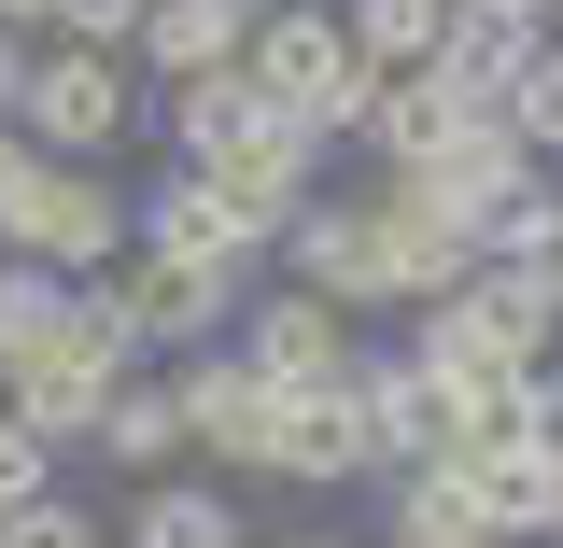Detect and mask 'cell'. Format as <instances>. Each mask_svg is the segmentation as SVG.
<instances>
[{
    "label": "cell",
    "instance_id": "cell-24",
    "mask_svg": "<svg viewBox=\"0 0 563 548\" xmlns=\"http://www.w3.org/2000/svg\"><path fill=\"white\" fill-rule=\"evenodd\" d=\"M43 29H57V43H141V0H57Z\"/></svg>",
    "mask_w": 563,
    "mask_h": 548
},
{
    "label": "cell",
    "instance_id": "cell-2",
    "mask_svg": "<svg viewBox=\"0 0 563 548\" xmlns=\"http://www.w3.org/2000/svg\"><path fill=\"white\" fill-rule=\"evenodd\" d=\"M128 366H141V351H128V324H113V310L70 281V310H57V324L0 351V409L29 422L43 450H99V409L128 394Z\"/></svg>",
    "mask_w": 563,
    "mask_h": 548
},
{
    "label": "cell",
    "instance_id": "cell-10",
    "mask_svg": "<svg viewBox=\"0 0 563 548\" xmlns=\"http://www.w3.org/2000/svg\"><path fill=\"white\" fill-rule=\"evenodd\" d=\"M240 351L268 366L282 394H296V380H352V310L310 295V281H254V295H240Z\"/></svg>",
    "mask_w": 563,
    "mask_h": 548
},
{
    "label": "cell",
    "instance_id": "cell-15",
    "mask_svg": "<svg viewBox=\"0 0 563 548\" xmlns=\"http://www.w3.org/2000/svg\"><path fill=\"white\" fill-rule=\"evenodd\" d=\"M254 127H268V85H254V70H184V85H169V155H184V169L240 155Z\"/></svg>",
    "mask_w": 563,
    "mask_h": 548
},
{
    "label": "cell",
    "instance_id": "cell-25",
    "mask_svg": "<svg viewBox=\"0 0 563 548\" xmlns=\"http://www.w3.org/2000/svg\"><path fill=\"white\" fill-rule=\"evenodd\" d=\"M43 169H57V155H43V141H29V127H0V225H14V211H29V183H43Z\"/></svg>",
    "mask_w": 563,
    "mask_h": 548
},
{
    "label": "cell",
    "instance_id": "cell-22",
    "mask_svg": "<svg viewBox=\"0 0 563 548\" xmlns=\"http://www.w3.org/2000/svg\"><path fill=\"white\" fill-rule=\"evenodd\" d=\"M0 548H113V506H70V492H29V506H0Z\"/></svg>",
    "mask_w": 563,
    "mask_h": 548
},
{
    "label": "cell",
    "instance_id": "cell-1",
    "mask_svg": "<svg viewBox=\"0 0 563 548\" xmlns=\"http://www.w3.org/2000/svg\"><path fill=\"white\" fill-rule=\"evenodd\" d=\"M282 268L366 324V310H437L451 281L479 268V239H465V225H437L395 169H366L352 198H339V183H310V211L282 225Z\"/></svg>",
    "mask_w": 563,
    "mask_h": 548
},
{
    "label": "cell",
    "instance_id": "cell-5",
    "mask_svg": "<svg viewBox=\"0 0 563 548\" xmlns=\"http://www.w3.org/2000/svg\"><path fill=\"white\" fill-rule=\"evenodd\" d=\"M128 254H169V268H211V281H240V295H254V268H268V225L225 198L211 169H184V155H169V169L128 198Z\"/></svg>",
    "mask_w": 563,
    "mask_h": 548
},
{
    "label": "cell",
    "instance_id": "cell-18",
    "mask_svg": "<svg viewBox=\"0 0 563 548\" xmlns=\"http://www.w3.org/2000/svg\"><path fill=\"white\" fill-rule=\"evenodd\" d=\"M339 29H352V57H366V70H437V43H451V0H352Z\"/></svg>",
    "mask_w": 563,
    "mask_h": 548
},
{
    "label": "cell",
    "instance_id": "cell-21",
    "mask_svg": "<svg viewBox=\"0 0 563 548\" xmlns=\"http://www.w3.org/2000/svg\"><path fill=\"white\" fill-rule=\"evenodd\" d=\"M57 310H70V268H43V254H14V239H0V351L43 338Z\"/></svg>",
    "mask_w": 563,
    "mask_h": 548
},
{
    "label": "cell",
    "instance_id": "cell-3",
    "mask_svg": "<svg viewBox=\"0 0 563 548\" xmlns=\"http://www.w3.org/2000/svg\"><path fill=\"white\" fill-rule=\"evenodd\" d=\"M240 70H254V85H268V113H296L324 155H352V141H366L380 70L352 57L339 0H254V43H240Z\"/></svg>",
    "mask_w": 563,
    "mask_h": 548
},
{
    "label": "cell",
    "instance_id": "cell-14",
    "mask_svg": "<svg viewBox=\"0 0 563 548\" xmlns=\"http://www.w3.org/2000/svg\"><path fill=\"white\" fill-rule=\"evenodd\" d=\"M451 465H465V521H479V535H550V506H563V479H550V450H536V436H507V450H451Z\"/></svg>",
    "mask_w": 563,
    "mask_h": 548
},
{
    "label": "cell",
    "instance_id": "cell-29",
    "mask_svg": "<svg viewBox=\"0 0 563 548\" xmlns=\"http://www.w3.org/2000/svg\"><path fill=\"white\" fill-rule=\"evenodd\" d=\"M536 268H550V281H563V225H550V254H536Z\"/></svg>",
    "mask_w": 563,
    "mask_h": 548
},
{
    "label": "cell",
    "instance_id": "cell-9",
    "mask_svg": "<svg viewBox=\"0 0 563 548\" xmlns=\"http://www.w3.org/2000/svg\"><path fill=\"white\" fill-rule=\"evenodd\" d=\"M268 479H282V492H352V479H380L352 380H296V394H282V422H268Z\"/></svg>",
    "mask_w": 563,
    "mask_h": 548
},
{
    "label": "cell",
    "instance_id": "cell-12",
    "mask_svg": "<svg viewBox=\"0 0 563 548\" xmlns=\"http://www.w3.org/2000/svg\"><path fill=\"white\" fill-rule=\"evenodd\" d=\"M451 295L479 310V338L507 351V366H550V338H563V281H550V268H507V254H479Z\"/></svg>",
    "mask_w": 563,
    "mask_h": 548
},
{
    "label": "cell",
    "instance_id": "cell-20",
    "mask_svg": "<svg viewBox=\"0 0 563 548\" xmlns=\"http://www.w3.org/2000/svg\"><path fill=\"white\" fill-rule=\"evenodd\" d=\"M493 113L521 127V155H563V14H550V43H536V57L493 85Z\"/></svg>",
    "mask_w": 563,
    "mask_h": 548
},
{
    "label": "cell",
    "instance_id": "cell-28",
    "mask_svg": "<svg viewBox=\"0 0 563 548\" xmlns=\"http://www.w3.org/2000/svg\"><path fill=\"white\" fill-rule=\"evenodd\" d=\"M437 548H521V535H437Z\"/></svg>",
    "mask_w": 563,
    "mask_h": 548
},
{
    "label": "cell",
    "instance_id": "cell-27",
    "mask_svg": "<svg viewBox=\"0 0 563 548\" xmlns=\"http://www.w3.org/2000/svg\"><path fill=\"white\" fill-rule=\"evenodd\" d=\"M43 14H57V0H0V29H43Z\"/></svg>",
    "mask_w": 563,
    "mask_h": 548
},
{
    "label": "cell",
    "instance_id": "cell-26",
    "mask_svg": "<svg viewBox=\"0 0 563 548\" xmlns=\"http://www.w3.org/2000/svg\"><path fill=\"white\" fill-rule=\"evenodd\" d=\"M29 43H43V29H0V127H14V99H29Z\"/></svg>",
    "mask_w": 563,
    "mask_h": 548
},
{
    "label": "cell",
    "instance_id": "cell-30",
    "mask_svg": "<svg viewBox=\"0 0 563 548\" xmlns=\"http://www.w3.org/2000/svg\"><path fill=\"white\" fill-rule=\"evenodd\" d=\"M268 548H339V535H268Z\"/></svg>",
    "mask_w": 563,
    "mask_h": 548
},
{
    "label": "cell",
    "instance_id": "cell-8",
    "mask_svg": "<svg viewBox=\"0 0 563 548\" xmlns=\"http://www.w3.org/2000/svg\"><path fill=\"white\" fill-rule=\"evenodd\" d=\"M0 239H14V254H43V268H70V281H99L113 254H128V183H113V169H70V155H57Z\"/></svg>",
    "mask_w": 563,
    "mask_h": 548
},
{
    "label": "cell",
    "instance_id": "cell-4",
    "mask_svg": "<svg viewBox=\"0 0 563 548\" xmlns=\"http://www.w3.org/2000/svg\"><path fill=\"white\" fill-rule=\"evenodd\" d=\"M141 113H155V70L128 57V43H29V99H14V127L43 141V155H70V169H113L141 141Z\"/></svg>",
    "mask_w": 563,
    "mask_h": 548
},
{
    "label": "cell",
    "instance_id": "cell-17",
    "mask_svg": "<svg viewBox=\"0 0 563 548\" xmlns=\"http://www.w3.org/2000/svg\"><path fill=\"white\" fill-rule=\"evenodd\" d=\"M536 43H550V0H451V43H437V70H465V85H507Z\"/></svg>",
    "mask_w": 563,
    "mask_h": 548
},
{
    "label": "cell",
    "instance_id": "cell-7",
    "mask_svg": "<svg viewBox=\"0 0 563 548\" xmlns=\"http://www.w3.org/2000/svg\"><path fill=\"white\" fill-rule=\"evenodd\" d=\"M113 324H128V351H211L225 324H240V281L211 268H169V254H113V268L85 281Z\"/></svg>",
    "mask_w": 563,
    "mask_h": 548
},
{
    "label": "cell",
    "instance_id": "cell-23",
    "mask_svg": "<svg viewBox=\"0 0 563 548\" xmlns=\"http://www.w3.org/2000/svg\"><path fill=\"white\" fill-rule=\"evenodd\" d=\"M29 492H57V450H43L29 422L0 409V506H29Z\"/></svg>",
    "mask_w": 563,
    "mask_h": 548
},
{
    "label": "cell",
    "instance_id": "cell-16",
    "mask_svg": "<svg viewBox=\"0 0 563 548\" xmlns=\"http://www.w3.org/2000/svg\"><path fill=\"white\" fill-rule=\"evenodd\" d=\"M128 548H254V535H240V492H211V479H141V492H128Z\"/></svg>",
    "mask_w": 563,
    "mask_h": 548
},
{
    "label": "cell",
    "instance_id": "cell-31",
    "mask_svg": "<svg viewBox=\"0 0 563 548\" xmlns=\"http://www.w3.org/2000/svg\"><path fill=\"white\" fill-rule=\"evenodd\" d=\"M380 548H437V535H380Z\"/></svg>",
    "mask_w": 563,
    "mask_h": 548
},
{
    "label": "cell",
    "instance_id": "cell-6",
    "mask_svg": "<svg viewBox=\"0 0 563 548\" xmlns=\"http://www.w3.org/2000/svg\"><path fill=\"white\" fill-rule=\"evenodd\" d=\"M169 409H184V450H211V465H240V479H268V422H282V380L254 366L240 338H211L169 366Z\"/></svg>",
    "mask_w": 563,
    "mask_h": 548
},
{
    "label": "cell",
    "instance_id": "cell-19",
    "mask_svg": "<svg viewBox=\"0 0 563 548\" xmlns=\"http://www.w3.org/2000/svg\"><path fill=\"white\" fill-rule=\"evenodd\" d=\"M99 450H113L128 479H155V465H184V409H169V380H141V366H128V394L99 409Z\"/></svg>",
    "mask_w": 563,
    "mask_h": 548
},
{
    "label": "cell",
    "instance_id": "cell-32",
    "mask_svg": "<svg viewBox=\"0 0 563 548\" xmlns=\"http://www.w3.org/2000/svg\"><path fill=\"white\" fill-rule=\"evenodd\" d=\"M550 14H563V0H550Z\"/></svg>",
    "mask_w": 563,
    "mask_h": 548
},
{
    "label": "cell",
    "instance_id": "cell-13",
    "mask_svg": "<svg viewBox=\"0 0 563 548\" xmlns=\"http://www.w3.org/2000/svg\"><path fill=\"white\" fill-rule=\"evenodd\" d=\"M240 43H254V0H141L128 57L155 70V85H184V70H240Z\"/></svg>",
    "mask_w": 563,
    "mask_h": 548
},
{
    "label": "cell",
    "instance_id": "cell-11",
    "mask_svg": "<svg viewBox=\"0 0 563 548\" xmlns=\"http://www.w3.org/2000/svg\"><path fill=\"white\" fill-rule=\"evenodd\" d=\"M352 409H366V450H380V479L451 450V380H437L422 351H352Z\"/></svg>",
    "mask_w": 563,
    "mask_h": 548
}]
</instances>
